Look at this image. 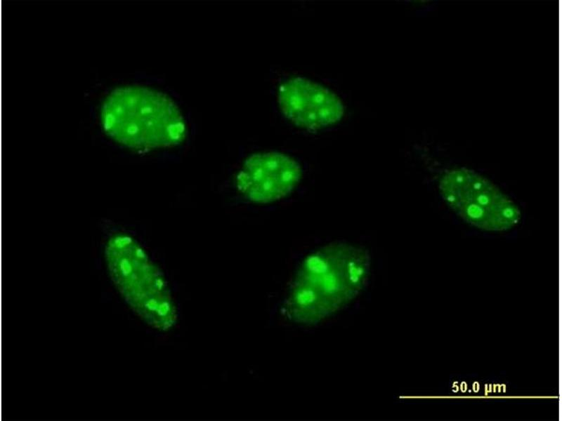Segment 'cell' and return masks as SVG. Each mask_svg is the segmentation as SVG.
<instances>
[{
  "label": "cell",
  "mask_w": 562,
  "mask_h": 421,
  "mask_svg": "<svg viewBox=\"0 0 562 421\" xmlns=\"http://www.w3.org/2000/svg\"><path fill=\"white\" fill-rule=\"evenodd\" d=\"M367 250L357 244L328 243L306 256L297 269L284 302L292 322L315 325L355 300L367 284Z\"/></svg>",
  "instance_id": "6da1fadb"
},
{
  "label": "cell",
  "mask_w": 562,
  "mask_h": 421,
  "mask_svg": "<svg viewBox=\"0 0 562 421\" xmlns=\"http://www.w3.org/2000/svg\"><path fill=\"white\" fill-rule=\"evenodd\" d=\"M101 120L109 136L136 149L176 146L186 135L184 119L174 102L147 87L114 90L103 103Z\"/></svg>",
  "instance_id": "7a4b0ae2"
},
{
  "label": "cell",
  "mask_w": 562,
  "mask_h": 421,
  "mask_svg": "<svg viewBox=\"0 0 562 421\" xmlns=\"http://www.w3.org/2000/svg\"><path fill=\"white\" fill-rule=\"evenodd\" d=\"M105 258L113 284L129 308L145 323L168 331L178 313L165 277L144 248L131 236L115 234L107 241Z\"/></svg>",
  "instance_id": "3957f363"
},
{
  "label": "cell",
  "mask_w": 562,
  "mask_h": 421,
  "mask_svg": "<svg viewBox=\"0 0 562 421\" xmlns=\"http://www.w3.org/2000/svg\"><path fill=\"white\" fill-rule=\"evenodd\" d=\"M441 196L466 222L486 231L514 227L521 213L516 204L492 182L465 168L445 171L439 181Z\"/></svg>",
  "instance_id": "277c9868"
},
{
  "label": "cell",
  "mask_w": 562,
  "mask_h": 421,
  "mask_svg": "<svg viewBox=\"0 0 562 421\" xmlns=\"http://www.w3.org/2000/svg\"><path fill=\"white\" fill-rule=\"evenodd\" d=\"M302 178L300 164L277 152H263L247 156L237 173L238 192L248 201L266 204L291 194Z\"/></svg>",
  "instance_id": "5b68a950"
},
{
  "label": "cell",
  "mask_w": 562,
  "mask_h": 421,
  "mask_svg": "<svg viewBox=\"0 0 562 421\" xmlns=\"http://www.w3.org/2000/svg\"><path fill=\"white\" fill-rule=\"evenodd\" d=\"M278 102L287 119L311 131L332 126L344 114L343 102L336 94L303 77L290 78L280 86Z\"/></svg>",
  "instance_id": "8992f818"
}]
</instances>
